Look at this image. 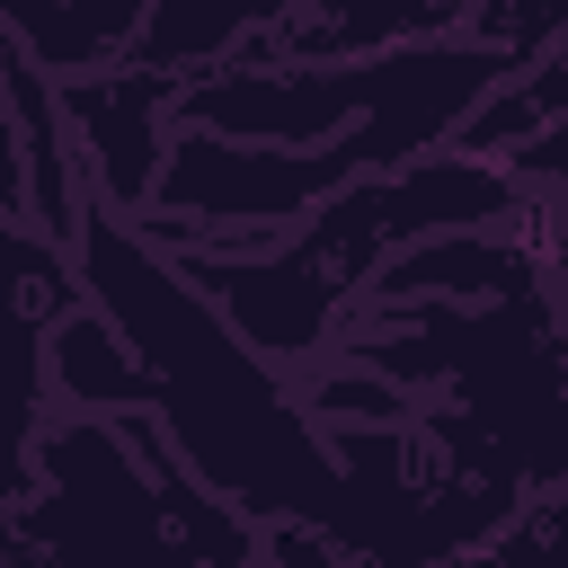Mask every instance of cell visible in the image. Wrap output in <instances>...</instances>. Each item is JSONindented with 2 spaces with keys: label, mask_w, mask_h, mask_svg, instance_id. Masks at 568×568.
<instances>
[{
  "label": "cell",
  "mask_w": 568,
  "mask_h": 568,
  "mask_svg": "<svg viewBox=\"0 0 568 568\" xmlns=\"http://www.w3.org/2000/svg\"><path fill=\"white\" fill-rule=\"evenodd\" d=\"M284 18H293V0H142V18H133L115 62L195 80V71H213L231 53H257Z\"/></svg>",
  "instance_id": "cell-7"
},
{
  "label": "cell",
  "mask_w": 568,
  "mask_h": 568,
  "mask_svg": "<svg viewBox=\"0 0 568 568\" xmlns=\"http://www.w3.org/2000/svg\"><path fill=\"white\" fill-rule=\"evenodd\" d=\"M62 9H71V36H80L89 71H98V62H115V53H124V36H133V18H142V0H62Z\"/></svg>",
  "instance_id": "cell-11"
},
{
  "label": "cell",
  "mask_w": 568,
  "mask_h": 568,
  "mask_svg": "<svg viewBox=\"0 0 568 568\" xmlns=\"http://www.w3.org/2000/svg\"><path fill=\"white\" fill-rule=\"evenodd\" d=\"M44 390L71 399V417H151V373L106 328L98 302H71L44 320Z\"/></svg>",
  "instance_id": "cell-8"
},
{
  "label": "cell",
  "mask_w": 568,
  "mask_h": 568,
  "mask_svg": "<svg viewBox=\"0 0 568 568\" xmlns=\"http://www.w3.org/2000/svg\"><path fill=\"white\" fill-rule=\"evenodd\" d=\"M36 488L9 506L36 568H195L151 470L142 417H71L36 435Z\"/></svg>",
  "instance_id": "cell-2"
},
{
  "label": "cell",
  "mask_w": 568,
  "mask_h": 568,
  "mask_svg": "<svg viewBox=\"0 0 568 568\" xmlns=\"http://www.w3.org/2000/svg\"><path fill=\"white\" fill-rule=\"evenodd\" d=\"M71 266H80L89 302L106 311V328L151 373V417L169 426V453L186 462L195 488L231 497L240 515L302 524V532L337 541L346 559H373V506H364L355 470L311 426V408L293 399L284 364H266L186 284V266L160 240H142L106 204H80Z\"/></svg>",
  "instance_id": "cell-1"
},
{
  "label": "cell",
  "mask_w": 568,
  "mask_h": 568,
  "mask_svg": "<svg viewBox=\"0 0 568 568\" xmlns=\"http://www.w3.org/2000/svg\"><path fill=\"white\" fill-rule=\"evenodd\" d=\"M71 293H80L71 248L0 213V541H9V506L27 497L36 435H44V320L71 311Z\"/></svg>",
  "instance_id": "cell-4"
},
{
  "label": "cell",
  "mask_w": 568,
  "mask_h": 568,
  "mask_svg": "<svg viewBox=\"0 0 568 568\" xmlns=\"http://www.w3.org/2000/svg\"><path fill=\"white\" fill-rule=\"evenodd\" d=\"M186 284L266 355V364H320L355 311V293L302 248V240H248V248H169Z\"/></svg>",
  "instance_id": "cell-3"
},
{
  "label": "cell",
  "mask_w": 568,
  "mask_h": 568,
  "mask_svg": "<svg viewBox=\"0 0 568 568\" xmlns=\"http://www.w3.org/2000/svg\"><path fill=\"white\" fill-rule=\"evenodd\" d=\"M0 36H9L44 80L89 71V53H80V36H71V9H62V0H0Z\"/></svg>",
  "instance_id": "cell-9"
},
{
  "label": "cell",
  "mask_w": 568,
  "mask_h": 568,
  "mask_svg": "<svg viewBox=\"0 0 568 568\" xmlns=\"http://www.w3.org/2000/svg\"><path fill=\"white\" fill-rule=\"evenodd\" d=\"M169 89L178 80L142 71V62H98V71L53 80L62 133H80V160H89V204H106L124 222L151 204V169L169 142Z\"/></svg>",
  "instance_id": "cell-5"
},
{
  "label": "cell",
  "mask_w": 568,
  "mask_h": 568,
  "mask_svg": "<svg viewBox=\"0 0 568 568\" xmlns=\"http://www.w3.org/2000/svg\"><path fill=\"white\" fill-rule=\"evenodd\" d=\"M0 213H27V151H18L9 106H0Z\"/></svg>",
  "instance_id": "cell-12"
},
{
  "label": "cell",
  "mask_w": 568,
  "mask_h": 568,
  "mask_svg": "<svg viewBox=\"0 0 568 568\" xmlns=\"http://www.w3.org/2000/svg\"><path fill=\"white\" fill-rule=\"evenodd\" d=\"M524 284H550V257H524L488 231H435V240H408L373 266L364 302H506Z\"/></svg>",
  "instance_id": "cell-6"
},
{
  "label": "cell",
  "mask_w": 568,
  "mask_h": 568,
  "mask_svg": "<svg viewBox=\"0 0 568 568\" xmlns=\"http://www.w3.org/2000/svg\"><path fill=\"white\" fill-rule=\"evenodd\" d=\"M559 18H568V0H470V36L497 44L506 62H541L559 44Z\"/></svg>",
  "instance_id": "cell-10"
}]
</instances>
